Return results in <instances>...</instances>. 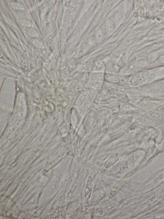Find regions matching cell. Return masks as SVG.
Masks as SVG:
<instances>
[{
	"mask_svg": "<svg viewBox=\"0 0 164 219\" xmlns=\"http://www.w3.org/2000/svg\"><path fill=\"white\" fill-rule=\"evenodd\" d=\"M118 165L119 166L121 167H124L126 166V164L125 162H123L119 163Z\"/></svg>",
	"mask_w": 164,
	"mask_h": 219,
	"instance_id": "cell-8",
	"label": "cell"
},
{
	"mask_svg": "<svg viewBox=\"0 0 164 219\" xmlns=\"http://www.w3.org/2000/svg\"><path fill=\"white\" fill-rule=\"evenodd\" d=\"M148 73L147 72H144L139 77L138 80L140 82H142L144 81L148 77Z\"/></svg>",
	"mask_w": 164,
	"mask_h": 219,
	"instance_id": "cell-4",
	"label": "cell"
},
{
	"mask_svg": "<svg viewBox=\"0 0 164 219\" xmlns=\"http://www.w3.org/2000/svg\"><path fill=\"white\" fill-rule=\"evenodd\" d=\"M160 113L164 118V107H162L160 109Z\"/></svg>",
	"mask_w": 164,
	"mask_h": 219,
	"instance_id": "cell-7",
	"label": "cell"
},
{
	"mask_svg": "<svg viewBox=\"0 0 164 219\" xmlns=\"http://www.w3.org/2000/svg\"><path fill=\"white\" fill-rule=\"evenodd\" d=\"M139 122L144 124L154 127L157 125L156 123L152 118L144 116L138 119Z\"/></svg>",
	"mask_w": 164,
	"mask_h": 219,
	"instance_id": "cell-1",
	"label": "cell"
},
{
	"mask_svg": "<svg viewBox=\"0 0 164 219\" xmlns=\"http://www.w3.org/2000/svg\"><path fill=\"white\" fill-rule=\"evenodd\" d=\"M106 80L111 82L116 83L118 82V80L116 77L114 76L109 77H106Z\"/></svg>",
	"mask_w": 164,
	"mask_h": 219,
	"instance_id": "cell-5",
	"label": "cell"
},
{
	"mask_svg": "<svg viewBox=\"0 0 164 219\" xmlns=\"http://www.w3.org/2000/svg\"><path fill=\"white\" fill-rule=\"evenodd\" d=\"M150 116L156 122L160 124L164 123V118L161 113L156 111H151L149 113Z\"/></svg>",
	"mask_w": 164,
	"mask_h": 219,
	"instance_id": "cell-2",
	"label": "cell"
},
{
	"mask_svg": "<svg viewBox=\"0 0 164 219\" xmlns=\"http://www.w3.org/2000/svg\"><path fill=\"white\" fill-rule=\"evenodd\" d=\"M119 168L117 167H112L110 170V172L111 174H114L117 173L120 170Z\"/></svg>",
	"mask_w": 164,
	"mask_h": 219,
	"instance_id": "cell-6",
	"label": "cell"
},
{
	"mask_svg": "<svg viewBox=\"0 0 164 219\" xmlns=\"http://www.w3.org/2000/svg\"><path fill=\"white\" fill-rule=\"evenodd\" d=\"M119 157V154L118 153H115L109 158L105 163V166L107 167H109L112 166L118 160Z\"/></svg>",
	"mask_w": 164,
	"mask_h": 219,
	"instance_id": "cell-3",
	"label": "cell"
}]
</instances>
